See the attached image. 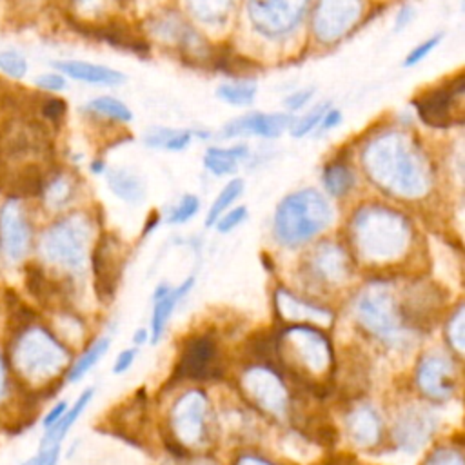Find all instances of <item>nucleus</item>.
Segmentation results:
<instances>
[{
  "label": "nucleus",
  "instance_id": "nucleus-34",
  "mask_svg": "<svg viewBox=\"0 0 465 465\" xmlns=\"http://www.w3.org/2000/svg\"><path fill=\"white\" fill-rule=\"evenodd\" d=\"M242 189H243V182H242L240 178H236V180H231V182L220 191L218 198L213 202V205H211V209H209V213H207L205 223H207L209 227L216 223L218 216L223 214V211L238 198V194L242 193Z\"/></svg>",
  "mask_w": 465,
  "mask_h": 465
},
{
  "label": "nucleus",
  "instance_id": "nucleus-41",
  "mask_svg": "<svg viewBox=\"0 0 465 465\" xmlns=\"http://www.w3.org/2000/svg\"><path fill=\"white\" fill-rule=\"evenodd\" d=\"M62 445L38 447V450L16 465H58Z\"/></svg>",
  "mask_w": 465,
  "mask_h": 465
},
{
  "label": "nucleus",
  "instance_id": "nucleus-9",
  "mask_svg": "<svg viewBox=\"0 0 465 465\" xmlns=\"http://www.w3.org/2000/svg\"><path fill=\"white\" fill-rule=\"evenodd\" d=\"M307 4L309 0H249V15L260 33L278 36L298 24Z\"/></svg>",
  "mask_w": 465,
  "mask_h": 465
},
{
  "label": "nucleus",
  "instance_id": "nucleus-23",
  "mask_svg": "<svg viewBox=\"0 0 465 465\" xmlns=\"http://www.w3.org/2000/svg\"><path fill=\"white\" fill-rule=\"evenodd\" d=\"M347 430L356 445L372 447L380 440L381 423L371 407H358L347 416Z\"/></svg>",
  "mask_w": 465,
  "mask_h": 465
},
{
  "label": "nucleus",
  "instance_id": "nucleus-4",
  "mask_svg": "<svg viewBox=\"0 0 465 465\" xmlns=\"http://www.w3.org/2000/svg\"><path fill=\"white\" fill-rule=\"evenodd\" d=\"M356 243L363 258L371 262H389L405 251L409 227L407 222L387 209L360 213L354 222Z\"/></svg>",
  "mask_w": 465,
  "mask_h": 465
},
{
  "label": "nucleus",
  "instance_id": "nucleus-11",
  "mask_svg": "<svg viewBox=\"0 0 465 465\" xmlns=\"http://www.w3.org/2000/svg\"><path fill=\"white\" fill-rule=\"evenodd\" d=\"M245 396L262 411L282 416L287 411L289 396L282 380L265 367H252L242 376Z\"/></svg>",
  "mask_w": 465,
  "mask_h": 465
},
{
  "label": "nucleus",
  "instance_id": "nucleus-52",
  "mask_svg": "<svg viewBox=\"0 0 465 465\" xmlns=\"http://www.w3.org/2000/svg\"><path fill=\"white\" fill-rule=\"evenodd\" d=\"M236 465H272L265 460H260V458H254V456H243L236 461Z\"/></svg>",
  "mask_w": 465,
  "mask_h": 465
},
{
  "label": "nucleus",
  "instance_id": "nucleus-3",
  "mask_svg": "<svg viewBox=\"0 0 465 465\" xmlns=\"http://www.w3.org/2000/svg\"><path fill=\"white\" fill-rule=\"evenodd\" d=\"M329 202L314 189L289 194L276 209L274 232L285 245H300L331 222Z\"/></svg>",
  "mask_w": 465,
  "mask_h": 465
},
{
  "label": "nucleus",
  "instance_id": "nucleus-18",
  "mask_svg": "<svg viewBox=\"0 0 465 465\" xmlns=\"http://www.w3.org/2000/svg\"><path fill=\"white\" fill-rule=\"evenodd\" d=\"M93 269H94L98 291L111 294L120 271L118 242L113 236L100 238L93 252Z\"/></svg>",
  "mask_w": 465,
  "mask_h": 465
},
{
  "label": "nucleus",
  "instance_id": "nucleus-44",
  "mask_svg": "<svg viewBox=\"0 0 465 465\" xmlns=\"http://www.w3.org/2000/svg\"><path fill=\"white\" fill-rule=\"evenodd\" d=\"M245 214H247V211H245V207H242V205L231 209L227 214H223L220 220H216L218 231H220V232L231 231L232 227H236V225L245 218Z\"/></svg>",
  "mask_w": 465,
  "mask_h": 465
},
{
  "label": "nucleus",
  "instance_id": "nucleus-30",
  "mask_svg": "<svg viewBox=\"0 0 465 465\" xmlns=\"http://www.w3.org/2000/svg\"><path fill=\"white\" fill-rule=\"evenodd\" d=\"M143 142L151 147H162L169 151H180L189 145L191 142V133L187 131H178V129H165V127H154L151 129Z\"/></svg>",
  "mask_w": 465,
  "mask_h": 465
},
{
  "label": "nucleus",
  "instance_id": "nucleus-15",
  "mask_svg": "<svg viewBox=\"0 0 465 465\" xmlns=\"http://www.w3.org/2000/svg\"><path fill=\"white\" fill-rule=\"evenodd\" d=\"M436 429V418L430 411L421 407H407L400 412L394 423V440L405 452L420 450Z\"/></svg>",
  "mask_w": 465,
  "mask_h": 465
},
{
  "label": "nucleus",
  "instance_id": "nucleus-36",
  "mask_svg": "<svg viewBox=\"0 0 465 465\" xmlns=\"http://www.w3.org/2000/svg\"><path fill=\"white\" fill-rule=\"evenodd\" d=\"M0 71L11 78H22L27 73V62L18 51L5 49L0 51Z\"/></svg>",
  "mask_w": 465,
  "mask_h": 465
},
{
  "label": "nucleus",
  "instance_id": "nucleus-35",
  "mask_svg": "<svg viewBox=\"0 0 465 465\" xmlns=\"http://www.w3.org/2000/svg\"><path fill=\"white\" fill-rule=\"evenodd\" d=\"M232 0H187L194 15L205 22H218L222 20L229 9Z\"/></svg>",
  "mask_w": 465,
  "mask_h": 465
},
{
  "label": "nucleus",
  "instance_id": "nucleus-26",
  "mask_svg": "<svg viewBox=\"0 0 465 465\" xmlns=\"http://www.w3.org/2000/svg\"><path fill=\"white\" fill-rule=\"evenodd\" d=\"M109 345H111V340L107 336L98 338L96 341H93L76 360L71 361V365H69V369L64 376L65 381L67 383H76L78 380H82L98 363V360L107 352Z\"/></svg>",
  "mask_w": 465,
  "mask_h": 465
},
{
  "label": "nucleus",
  "instance_id": "nucleus-49",
  "mask_svg": "<svg viewBox=\"0 0 465 465\" xmlns=\"http://www.w3.org/2000/svg\"><path fill=\"white\" fill-rule=\"evenodd\" d=\"M134 354H136L134 349H127V351L120 352L118 358H116V361H114V365H113V372H114V374H122L124 371H127V369L131 367L133 360H134Z\"/></svg>",
  "mask_w": 465,
  "mask_h": 465
},
{
  "label": "nucleus",
  "instance_id": "nucleus-21",
  "mask_svg": "<svg viewBox=\"0 0 465 465\" xmlns=\"http://www.w3.org/2000/svg\"><path fill=\"white\" fill-rule=\"evenodd\" d=\"M276 309L278 314L287 320V322H296V323H323L327 325L331 322V314L325 309L314 307L311 303H305L298 300L296 296L278 291L276 294Z\"/></svg>",
  "mask_w": 465,
  "mask_h": 465
},
{
  "label": "nucleus",
  "instance_id": "nucleus-27",
  "mask_svg": "<svg viewBox=\"0 0 465 465\" xmlns=\"http://www.w3.org/2000/svg\"><path fill=\"white\" fill-rule=\"evenodd\" d=\"M107 183L111 187V191L125 200V202H131V203H138L143 200V185L140 182V178L127 171V169H113L107 173Z\"/></svg>",
  "mask_w": 465,
  "mask_h": 465
},
{
  "label": "nucleus",
  "instance_id": "nucleus-33",
  "mask_svg": "<svg viewBox=\"0 0 465 465\" xmlns=\"http://www.w3.org/2000/svg\"><path fill=\"white\" fill-rule=\"evenodd\" d=\"M87 109L96 113V114L107 116L111 120H118V122H129L133 118L127 105L124 102L113 98V96H98V98L89 102Z\"/></svg>",
  "mask_w": 465,
  "mask_h": 465
},
{
  "label": "nucleus",
  "instance_id": "nucleus-16",
  "mask_svg": "<svg viewBox=\"0 0 465 465\" xmlns=\"http://www.w3.org/2000/svg\"><path fill=\"white\" fill-rule=\"evenodd\" d=\"M420 391L432 400H447L456 387V372L443 354H427L421 358L416 372Z\"/></svg>",
  "mask_w": 465,
  "mask_h": 465
},
{
  "label": "nucleus",
  "instance_id": "nucleus-46",
  "mask_svg": "<svg viewBox=\"0 0 465 465\" xmlns=\"http://www.w3.org/2000/svg\"><path fill=\"white\" fill-rule=\"evenodd\" d=\"M67 407H69V401H67V400H58V401L44 414V418H42V421H40L42 429L47 430L49 427H53V425L64 416V412L67 411Z\"/></svg>",
  "mask_w": 465,
  "mask_h": 465
},
{
  "label": "nucleus",
  "instance_id": "nucleus-48",
  "mask_svg": "<svg viewBox=\"0 0 465 465\" xmlns=\"http://www.w3.org/2000/svg\"><path fill=\"white\" fill-rule=\"evenodd\" d=\"M312 96V89H305V91H298V93H294V94H291V96H287L285 98V105H287V109H300V107H303L307 102H309V98Z\"/></svg>",
  "mask_w": 465,
  "mask_h": 465
},
{
  "label": "nucleus",
  "instance_id": "nucleus-39",
  "mask_svg": "<svg viewBox=\"0 0 465 465\" xmlns=\"http://www.w3.org/2000/svg\"><path fill=\"white\" fill-rule=\"evenodd\" d=\"M325 111H327V104H322V105L312 107L303 118H300V120L292 125V129H291L292 136L300 138V136L307 134L309 131H312L316 125H320V122H322V118H323V114H325Z\"/></svg>",
  "mask_w": 465,
  "mask_h": 465
},
{
  "label": "nucleus",
  "instance_id": "nucleus-45",
  "mask_svg": "<svg viewBox=\"0 0 465 465\" xmlns=\"http://www.w3.org/2000/svg\"><path fill=\"white\" fill-rule=\"evenodd\" d=\"M35 84L44 91H62L65 87V78L56 73H45L36 76Z\"/></svg>",
  "mask_w": 465,
  "mask_h": 465
},
{
  "label": "nucleus",
  "instance_id": "nucleus-1",
  "mask_svg": "<svg viewBox=\"0 0 465 465\" xmlns=\"http://www.w3.org/2000/svg\"><path fill=\"white\" fill-rule=\"evenodd\" d=\"M2 343L13 380L25 398L51 391L73 361L67 343L29 316L16 320Z\"/></svg>",
  "mask_w": 465,
  "mask_h": 465
},
{
  "label": "nucleus",
  "instance_id": "nucleus-47",
  "mask_svg": "<svg viewBox=\"0 0 465 465\" xmlns=\"http://www.w3.org/2000/svg\"><path fill=\"white\" fill-rule=\"evenodd\" d=\"M42 113L49 118V120H60L65 113V102L60 98H47L42 104Z\"/></svg>",
  "mask_w": 465,
  "mask_h": 465
},
{
  "label": "nucleus",
  "instance_id": "nucleus-19",
  "mask_svg": "<svg viewBox=\"0 0 465 465\" xmlns=\"http://www.w3.org/2000/svg\"><path fill=\"white\" fill-rule=\"evenodd\" d=\"M214 356H216V345L209 336L193 338L182 354L178 371L183 378L200 380L209 374Z\"/></svg>",
  "mask_w": 465,
  "mask_h": 465
},
{
  "label": "nucleus",
  "instance_id": "nucleus-17",
  "mask_svg": "<svg viewBox=\"0 0 465 465\" xmlns=\"http://www.w3.org/2000/svg\"><path fill=\"white\" fill-rule=\"evenodd\" d=\"M291 124V118L283 113L274 114H263V113H249L242 118L232 120L223 127L225 136H236L243 133H252L263 138H274L285 131V127Z\"/></svg>",
  "mask_w": 465,
  "mask_h": 465
},
{
  "label": "nucleus",
  "instance_id": "nucleus-20",
  "mask_svg": "<svg viewBox=\"0 0 465 465\" xmlns=\"http://www.w3.org/2000/svg\"><path fill=\"white\" fill-rule=\"evenodd\" d=\"M54 67L60 69L64 74L87 82V84H96V85H116L125 80V76L114 69H109L105 65H96L82 60H62L54 62Z\"/></svg>",
  "mask_w": 465,
  "mask_h": 465
},
{
  "label": "nucleus",
  "instance_id": "nucleus-43",
  "mask_svg": "<svg viewBox=\"0 0 465 465\" xmlns=\"http://www.w3.org/2000/svg\"><path fill=\"white\" fill-rule=\"evenodd\" d=\"M440 40H441V36L440 35H434L432 38H429V40H425L423 44H420V45H416L409 54H407V58H405V65H414V64H418V62H421L438 44H440Z\"/></svg>",
  "mask_w": 465,
  "mask_h": 465
},
{
  "label": "nucleus",
  "instance_id": "nucleus-14",
  "mask_svg": "<svg viewBox=\"0 0 465 465\" xmlns=\"http://www.w3.org/2000/svg\"><path fill=\"white\" fill-rule=\"evenodd\" d=\"M207 401L200 391L183 394L171 411L174 436L185 445H196L203 436Z\"/></svg>",
  "mask_w": 465,
  "mask_h": 465
},
{
  "label": "nucleus",
  "instance_id": "nucleus-38",
  "mask_svg": "<svg viewBox=\"0 0 465 465\" xmlns=\"http://www.w3.org/2000/svg\"><path fill=\"white\" fill-rule=\"evenodd\" d=\"M45 198H47V203H49V205H53V207H62V205L71 198V183H69V180L64 178V176L54 178V180L47 185Z\"/></svg>",
  "mask_w": 465,
  "mask_h": 465
},
{
  "label": "nucleus",
  "instance_id": "nucleus-12",
  "mask_svg": "<svg viewBox=\"0 0 465 465\" xmlns=\"http://www.w3.org/2000/svg\"><path fill=\"white\" fill-rule=\"evenodd\" d=\"M463 89V78H458L454 84L420 94V98L414 100L420 118L430 127L450 125L454 122V107H461L460 100Z\"/></svg>",
  "mask_w": 465,
  "mask_h": 465
},
{
  "label": "nucleus",
  "instance_id": "nucleus-24",
  "mask_svg": "<svg viewBox=\"0 0 465 465\" xmlns=\"http://www.w3.org/2000/svg\"><path fill=\"white\" fill-rule=\"evenodd\" d=\"M314 271L318 276H322L327 282L343 280L349 272L345 254L332 245H325L323 249H318L314 258Z\"/></svg>",
  "mask_w": 465,
  "mask_h": 465
},
{
  "label": "nucleus",
  "instance_id": "nucleus-51",
  "mask_svg": "<svg viewBox=\"0 0 465 465\" xmlns=\"http://www.w3.org/2000/svg\"><path fill=\"white\" fill-rule=\"evenodd\" d=\"M412 15H414V11H412V7L411 5H405V7H401V11L398 13V18H396V31L398 29H401V27H405L409 22H411V18H412Z\"/></svg>",
  "mask_w": 465,
  "mask_h": 465
},
{
  "label": "nucleus",
  "instance_id": "nucleus-28",
  "mask_svg": "<svg viewBox=\"0 0 465 465\" xmlns=\"http://www.w3.org/2000/svg\"><path fill=\"white\" fill-rule=\"evenodd\" d=\"M247 156V147L245 145H234L229 149H220V147H211L205 153L203 163L213 174H229L236 169L238 162Z\"/></svg>",
  "mask_w": 465,
  "mask_h": 465
},
{
  "label": "nucleus",
  "instance_id": "nucleus-50",
  "mask_svg": "<svg viewBox=\"0 0 465 465\" xmlns=\"http://www.w3.org/2000/svg\"><path fill=\"white\" fill-rule=\"evenodd\" d=\"M340 120H341V113L338 109H329V111H325L320 124H322V129H332L340 124Z\"/></svg>",
  "mask_w": 465,
  "mask_h": 465
},
{
  "label": "nucleus",
  "instance_id": "nucleus-42",
  "mask_svg": "<svg viewBox=\"0 0 465 465\" xmlns=\"http://www.w3.org/2000/svg\"><path fill=\"white\" fill-rule=\"evenodd\" d=\"M425 465H463V456L454 449H438L427 458Z\"/></svg>",
  "mask_w": 465,
  "mask_h": 465
},
{
  "label": "nucleus",
  "instance_id": "nucleus-53",
  "mask_svg": "<svg viewBox=\"0 0 465 465\" xmlns=\"http://www.w3.org/2000/svg\"><path fill=\"white\" fill-rule=\"evenodd\" d=\"M134 340H136L138 343H143V341L147 340V331H145V329H140V331H136V336H134Z\"/></svg>",
  "mask_w": 465,
  "mask_h": 465
},
{
  "label": "nucleus",
  "instance_id": "nucleus-10",
  "mask_svg": "<svg viewBox=\"0 0 465 465\" xmlns=\"http://www.w3.org/2000/svg\"><path fill=\"white\" fill-rule=\"evenodd\" d=\"M31 245V231L16 198H9L0 211V254L5 263H20Z\"/></svg>",
  "mask_w": 465,
  "mask_h": 465
},
{
  "label": "nucleus",
  "instance_id": "nucleus-31",
  "mask_svg": "<svg viewBox=\"0 0 465 465\" xmlns=\"http://www.w3.org/2000/svg\"><path fill=\"white\" fill-rule=\"evenodd\" d=\"M216 94L225 100L227 104L232 105H247L254 100L256 94V84L251 80H242V82H229L222 84L216 89Z\"/></svg>",
  "mask_w": 465,
  "mask_h": 465
},
{
  "label": "nucleus",
  "instance_id": "nucleus-25",
  "mask_svg": "<svg viewBox=\"0 0 465 465\" xmlns=\"http://www.w3.org/2000/svg\"><path fill=\"white\" fill-rule=\"evenodd\" d=\"M193 278L185 280L180 287L171 289L165 296L156 298L154 300V309H153V320H151V327H153V341H158V338L162 336L165 323L171 316V312L174 311V305L178 303V300L193 287Z\"/></svg>",
  "mask_w": 465,
  "mask_h": 465
},
{
  "label": "nucleus",
  "instance_id": "nucleus-6",
  "mask_svg": "<svg viewBox=\"0 0 465 465\" xmlns=\"http://www.w3.org/2000/svg\"><path fill=\"white\" fill-rule=\"evenodd\" d=\"M89 223L80 214H71L51 225L42 240L40 251L45 262L65 271H80L85 263Z\"/></svg>",
  "mask_w": 465,
  "mask_h": 465
},
{
  "label": "nucleus",
  "instance_id": "nucleus-2",
  "mask_svg": "<svg viewBox=\"0 0 465 465\" xmlns=\"http://www.w3.org/2000/svg\"><path fill=\"white\" fill-rule=\"evenodd\" d=\"M420 151L400 134L380 136L363 153V162L376 183L398 196L414 198L429 183L427 165Z\"/></svg>",
  "mask_w": 465,
  "mask_h": 465
},
{
  "label": "nucleus",
  "instance_id": "nucleus-37",
  "mask_svg": "<svg viewBox=\"0 0 465 465\" xmlns=\"http://www.w3.org/2000/svg\"><path fill=\"white\" fill-rule=\"evenodd\" d=\"M198 207H200L198 198L193 196V194H185V196L178 202V205L173 207V211H171L169 216H167V222H169V223H183V222H187L189 218H193V216L196 214Z\"/></svg>",
  "mask_w": 465,
  "mask_h": 465
},
{
  "label": "nucleus",
  "instance_id": "nucleus-7",
  "mask_svg": "<svg viewBox=\"0 0 465 465\" xmlns=\"http://www.w3.org/2000/svg\"><path fill=\"white\" fill-rule=\"evenodd\" d=\"M358 322L372 334L394 341L401 334V312L400 307L385 285L367 287L354 305Z\"/></svg>",
  "mask_w": 465,
  "mask_h": 465
},
{
  "label": "nucleus",
  "instance_id": "nucleus-13",
  "mask_svg": "<svg viewBox=\"0 0 465 465\" xmlns=\"http://www.w3.org/2000/svg\"><path fill=\"white\" fill-rule=\"evenodd\" d=\"M361 15V0H320L314 13L318 38L332 42L345 35Z\"/></svg>",
  "mask_w": 465,
  "mask_h": 465
},
{
  "label": "nucleus",
  "instance_id": "nucleus-22",
  "mask_svg": "<svg viewBox=\"0 0 465 465\" xmlns=\"http://www.w3.org/2000/svg\"><path fill=\"white\" fill-rule=\"evenodd\" d=\"M94 396V389L89 387L84 392H80V396L74 400L73 405L67 407V411L64 412V416L47 430H44L38 447H49V445H62L64 438L67 436V432L73 429V425L76 423V420L84 414V411L87 409V405L91 403Z\"/></svg>",
  "mask_w": 465,
  "mask_h": 465
},
{
  "label": "nucleus",
  "instance_id": "nucleus-29",
  "mask_svg": "<svg viewBox=\"0 0 465 465\" xmlns=\"http://www.w3.org/2000/svg\"><path fill=\"white\" fill-rule=\"evenodd\" d=\"M25 398L15 380H13V374L9 371V365H7V358H5V351H4V343L0 340V418H5V416H13L15 414V401Z\"/></svg>",
  "mask_w": 465,
  "mask_h": 465
},
{
  "label": "nucleus",
  "instance_id": "nucleus-5",
  "mask_svg": "<svg viewBox=\"0 0 465 465\" xmlns=\"http://www.w3.org/2000/svg\"><path fill=\"white\" fill-rule=\"evenodd\" d=\"M282 361L303 380H322L331 369L332 352L329 340L311 325H294L278 338Z\"/></svg>",
  "mask_w": 465,
  "mask_h": 465
},
{
  "label": "nucleus",
  "instance_id": "nucleus-40",
  "mask_svg": "<svg viewBox=\"0 0 465 465\" xmlns=\"http://www.w3.org/2000/svg\"><path fill=\"white\" fill-rule=\"evenodd\" d=\"M447 336H449L450 345L458 352H463V345H465V312H463V307H460L456 311V314L452 316V320L449 322Z\"/></svg>",
  "mask_w": 465,
  "mask_h": 465
},
{
  "label": "nucleus",
  "instance_id": "nucleus-32",
  "mask_svg": "<svg viewBox=\"0 0 465 465\" xmlns=\"http://www.w3.org/2000/svg\"><path fill=\"white\" fill-rule=\"evenodd\" d=\"M323 183L332 196H343L352 187V171L345 163H331L323 173Z\"/></svg>",
  "mask_w": 465,
  "mask_h": 465
},
{
  "label": "nucleus",
  "instance_id": "nucleus-8",
  "mask_svg": "<svg viewBox=\"0 0 465 465\" xmlns=\"http://www.w3.org/2000/svg\"><path fill=\"white\" fill-rule=\"evenodd\" d=\"M129 4L131 0H71V11L76 22L109 42V38L129 31L125 20H122Z\"/></svg>",
  "mask_w": 465,
  "mask_h": 465
}]
</instances>
